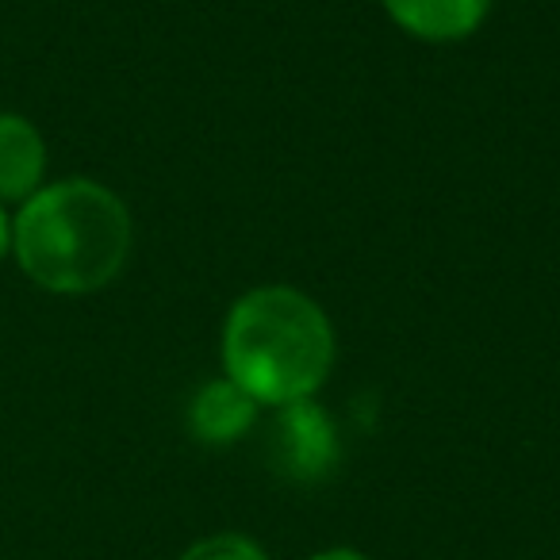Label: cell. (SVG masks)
<instances>
[{"mask_svg": "<svg viewBox=\"0 0 560 560\" xmlns=\"http://www.w3.org/2000/svg\"><path fill=\"white\" fill-rule=\"evenodd\" d=\"M24 272L50 292L104 289L131 254V215L112 188L73 177L27 196L12 223Z\"/></svg>", "mask_w": 560, "mask_h": 560, "instance_id": "6da1fadb", "label": "cell"}, {"mask_svg": "<svg viewBox=\"0 0 560 560\" xmlns=\"http://www.w3.org/2000/svg\"><path fill=\"white\" fill-rule=\"evenodd\" d=\"M223 365L257 407L312 399L335 365V330L323 307L296 289H254L231 307Z\"/></svg>", "mask_w": 560, "mask_h": 560, "instance_id": "7a4b0ae2", "label": "cell"}, {"mask_svg": "<svg viewBox=\"0 0 560 560\" xmlns=\"http://www.w3.org/2000/svg\"><path fill=\"white\" fill-rule=\"evenodd\" d=\"M272 465L284 476L300 483L323 480L338 460V434L335 422L327 419L323 407H315L312 399L280 407L277 422H272Z\"/></svg>", "mask_w": 560, "mask_h": 560, "instance_id": "3957f363", "label": "cell"}, {"mask_svg": "<svg viewBox=\"0 0 560 560\" xmlns=\"http://www.w3.org/2000/svg\"><path fill=\"white\" fill-rule=\"evenodd\" d=\"M384 9L415 39L457 43L483 24L491 0H384Z\"/></svg>", "mask_w": 560, "mask_h": 560, "instance_id": "277c9868", "label": "cell"}, {"mask_svg": "<svg viewBox=\"0 0 560 560\" xmlns=\"http://www.w3.org/2000/svg\"><path fill=\"white\" fill-rule=\"evenodd\" d=\"M47 150L24 116H0V200H27L39 192Z\"/></svg>", "mask_w": 560, "mask_h": 560, "instance_id": "5b68a950", "label": "cell"}, {"mask_svg": "<svg viewBox=\"0 0 560 560\" xmlns=\"http://www.w3.org/2000/svg\"><path fill=\"white\" fill-rule=\"evenodd\" d=\"M254 415H257V404L238 388L234 381H211L208 388L196 392L192 399V434L208 445H223V442H234L242 438L249 427H254Z\"/></svg>", "mask_w": 560, "mask_h": 560, "instance_id": "8992f818", "label": "cell"}, {"mask_svg": "<svg viewBox=\"0 0 560 560\" xmlns=\"http://www.w3.org/2000/svg\"><path fill=\"white\" fill-rule=\"evenodd\" d=\"M180 560H269L254 541L238 534H219V537H208V541L192 545Z\"/></svg>", "mask_w": 560, "mask_h": 560, "instance_id": "52a82bcc", "label": "cell"}, {"mask_svg": "<svg viewBox=\"0 0 560 560\" xmlns=\"http://www.w3.org/2000/svg\"><path fill=\"white\" fill-rule=\"evenodd\" d=\"M312 560H369V557H361V552H353V549H330V552H319V557H312Z\"/></svg>", "mask_w": 560, "mask_h": 560, "instance_id": "ba28073f", "label": "cell"}, {"mask_svg": "<svg viewBox=\"0 0 560 560\" xmlns=\"http://www.w3.org/2000/svg\"><path fill=\"white\" fill-rule=\"evenodd\" d=\"M9 234H12V231H9V219H4V211H0V254L9 249V242H12Z\"/></svg>", "mask_w": 560, "mask_h": 560, "instance_id": "9c48e42d", "label": "cell"}]
</instances>
